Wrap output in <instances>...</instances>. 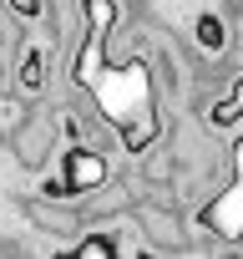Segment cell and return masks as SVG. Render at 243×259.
Instances as JSON below:
<instances>
[{"mask_svg":"<svg viewBox=\"0 0 243 259\" xmlns=\"http://www.w3.org/2000/svg\"><path fill=\"white\" fill-rule=\"evenodd\" d=\"M11 153H16L26 168H46V158H51V122L31 112L16 133H11Z\"/></svg>","mask_w":243,"mask_h":259,"instance_id":"cell-1","label":"cell"},{"mask_svg":"<svg viewBox=\"0 0 243 259\" xmlns=\"http://www.w3.org/2000/svg\"><path fill=\"white\" fill-rule=\"evenodd\" d=\"M106 183V158L91 148H76L66 158V193H96Z\"/></svg>","mask_w":243,"mask_h":259,"instance_id":"cell-2","label":"cell"},{"mask_svg":"<svg viewBox=\"0 0 243 259\" xmlns=\"http://www.w3.org/2000/svg\"><path fill=\"white\" fill-rule=\"evenodd\" d=\"M203 219H208V224H213L223 239L243 234V178H238V183H228V188H223V193L208 203V213H203Z\"/></svg>","mask_w":243,"mask_h":259,"instance_id":"cell-3","label":"cell"},{"mask_svg":"<svg viewBox=\"0 0 243 259\" xmlns=\"http://www.w3.org/2000/svg\"><path fill=\"white\" fill-rule=\"evenodd\" d=\"M142 229H147V239H157L162 249H183V244H188V234H183L177 213H162V208H147V213H142Z\"/></svg>","mask_w":243,"mask_h":259,"instance_id":"cell-4","label":"cell"},{"mask_svg":"<svg viewBox=\"0 0 243 259\" xmlns=\"http://www.w3.org/2000/svg\"><path fill=\"white\" fill-rule=\"evenodd\" d=\"M198 46L213 51V56L223 51V21H218V16H198Z\"/></svg>","mask_w":243,"mask_h":259,"instance_id":"cell-5","label":"cell"},{"mask_svg":"<svg viewBox=\"0 0 243 259\" xmlns=\"http://www.w3.org/2000/svg\"><path fill=\"white\" fill-rule=\"evenodd\" d=\"M76 254H96V259H111V254H122V244H116L111 234H91V239H81V244H76Z\"/></svg>","mask_w":243,"mask_h":259,"instance_id":"cell-6","label":"cell"},{"mask_svg":"<svg viewBox=\"0 0 243 259\" xmlns=\"http://www.w3.org/2000/svg\"><path fill=\"white\" fill-rule=\"evenodd\" d=\"M233 117H243V76L233 81L228 102H218V107H213V122H233Z\"/></svg>","mask_w":243,"mask_h":259,"instance_id":"cell-7","label":"cell"},{"mask_svg":"<svg viewBox=\"0 0 243 259\" xmlns=\"http://www.w3.org/2000/svg\"><path fill=\"white\" fill-rule=\"evenodd\" d=\"M11 6H16L21 16H36V11H41V0H11Z\"/></svg>","mask_w":243,"mask_h":259,"instance_id":"cell-8","label":"cell"}]
</instances>
